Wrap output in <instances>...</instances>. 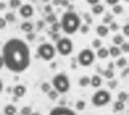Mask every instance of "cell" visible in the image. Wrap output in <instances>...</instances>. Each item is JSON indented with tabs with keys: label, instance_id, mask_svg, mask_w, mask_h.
I'll return each instance as SVG.
<instances>
[{
	"label": "cell",
	"instance_id": "ac0fdd59",
	"mask_svg": "<svg viewBox=\"0 0 129 115\" xmlns=\"http://www.w3.org/2000/svg\"><path fill=\"white\" fill-rule=\"evenodd\" d=\"M124 108H125V103L118 101V100L116 102H114V106H112V110L114 112H122Z\"/></svg>",
	"mask_w": 129,
	"mask_h": 115
},
{
	"label": "cell",
	"instance_id": "f546056e",
	"mask_svg": "<svg viewBox=\"0 0 129 115\" xmlns=\"http://www.w3.org/2000/svg\"><path fill=\"white\" fill-rule=\"evenodd\" d=\"M32 113V108L30 106H25L22 108L20 110V115H30Z\"/></svg>",
	"mask_w": 129,
	"mask_h": 115
},
{
	"label": "cell",
	"instance_id": "5bb4252c",
	"mask_svg": "<svg viewBox=\"0 0 129 115\" xmlns=\"http://www.w3.org/2000/svg\"><path fill=\"white\" fill-rule=\"evenodd\" d=\"M108 50H109V56L114 57V58L120 57L121 54H122V52H121V50H120V48H118V46H116V45H112L111 48H109Z\"/></svg>",
	"mask_w": 129,
	"mask_h": 115
},
{
	"label": "cell",
	"instance_id": "d6a6232c",
	"mask_svg": "<svg viewBox=\"0 0 129 115\" xmlns=\"http://www.w3.org/2000/svg\"><path fill=\"white\" fill-rule=\"evenodd\" d=\"M41 89H42V92H49V90L51 89V86L49 84V83L44 82V83H42Z\"/></svg>",
	"mask_w": 129,
	"mask_h": 115
},
{
	"label": "cell",
	"instance_id": "484cf974",
	"mask_svg": "<svg viewBox=\"0 0 129 115\" xmlns=\"http://www.w3.org/2000/svg\"><path fill=\"white\" fill-rule=\"evenodd\" d=\"M48 97H49V100L54 101V100H56V98L59 97V92H56V90H54V89H50V90L48 92Z\"/></svg>",
	"mask_w": 129,
	"mask_h": 115
},
{
	"label": "cell",
	"instance_id": "1f68e13d",
	"mask_svg": "<svg viewBox=\"0 0 129 115\" xmlns=\"http://www.w3.org/2000/svg\"><path fill=\"white\" fill-rule=\"evenodd\" d=\"M60 30H61V25L59 22H55V23L51 24V31L53 32H59Z\"/></svg>",
	"mask_w": 129,
	"mask_h": 115
},
{
	"label": "cell",
	"instance_id": "30bf717a",
	"mask_svg": "<svg viewBox=\"0 0 129 115\" xmlns=\"http://www.w3.org/2000/svg\"><path fill=\"white\" fill-rule=\"evenodd\" d=\"M12 92L16 97H23L25 94H26V88L23 84H17L14 86L13 89H12Z\"/></svg>",
	"mask_w": 129,
	"mask_h": 115
},
{
	"label": "cell",
	"instance_id": "d590c367",
	"mask_svg": "<svg viewBox=\"0 0 129 115\" xmlns=\"http://www.w3.org/2000/svg\"><path fill=\"white\" fill-rule=\"evenodd\" d=\"M117 30H118V25H117V23L111 22L110 26H109V31H117Z\"/></svg>",
	"mask_w": 129,
	"mask_h": 115
},
{
	"label": "cell",
	"instance_id": "7bdbcfd3",
	"mask_svg": "<svg viewBox=\"0 0 129 115\" xmlns=\"http://www.w3.org/2000/svg\"><path fill=\"white\" fill-rule=\"evenodd\" d=\"M26 39L28 40H34L35 39V33H32V32H29V33H26Z\"/></svg>",
	"mask_w": 129,
	"mask_h": 115
},
{
	"label": "cell",
	"instance_id": "91938a15",
	"mask_svg": "<svg viewBox=\"0 0 129 115\" xmlns=\"http://www.w3.org/2000/svg\"><path fill=\"white\" fill-rule=\"evenodd\" d=\"M124 1H125V2H128V1H129V0H124Z\"/></svg>",
	"mask_w": 129,
	"mask_h": 115
},
{
	"label": "cell",
	"instance_id": "11a10c76",
	"mask_svg": "<svg viewBox=\"0 0 129 115\" xmlns=\"http://www.w3.org/2000/svg\"><path fill=\"white\" fill-rule=\"evenodd\" d=\"M112 66H114V65H112V63H109V68H108V69L112 70Z\"/></svg>",
	"mask_w": 129,
	"mask_h": 115
},
{
	"label": "cell",
	"instance_id": "4316f807",
	"mask_svg": "<svg viewBox=\"0 0 129 115\" xmlns=\"http://www.w3.org/2000/svg\"><path fill=\"white\" fill-rule=\"evenodd\" d=\"M4 19L6 20V22H7V23H13L14 20H16V16H14L12 12H9V13L5 14Z\"/></svg>",
	"mask_w": 129,
	"mask_h": 115
},
{
	"label": "cell",
	"instance_id": "4dcf8cb0",
	"mask_svg": "<svg viewBox=\"0 0 129 115\" xmlns=\"http://www.w3.org/2000/svg\"><path fill=\"white\" fill-rule=\"evenodd\" d=\"M118 48H120L121 52H125V54H128V52H129V44L127 43V42H123V43H122Z\"/></svg>",
	"mask_w": 129,
	"mask_h": 115
},
{
	"label": "cell",
	"instance_id": "ee69618b",
	"mask_svg": "<svg viewBox=\"0 0 129 115\" xmlns=\"http://www.w3.org/2000/svg\"><path fill=\"white\" fill-rule=\"evenodd\" d=\"M105 1H106V4H108V5H110V6H114V5L118 4V1H120V0H105Z\"/></svg>",
	"mask_w": 129,
	"mask_h": 115
},
{
	"label": "cell",
	"instance_id": "60d3db41",
	"mask_svg": "<svg viewBox=\"0 0 129 115\" xmlns=\"http://www.w3.org/2000/svg\"><path fill=\"white\" fill-rule=\"evenodd\" d=\"M51 38H53V40H59L60 39V34H59V32H53V34H51Z\"/></svg>",
	"mask_w": 129,
	"mask_h": 115
},
{
	"label": "cell",
	"instance_id": "74e56055",
	"mask_svg": "<svg viewBox=\"0 0 129 115\" xmlns=\"http://www.w3.org/2000/svg\"><path fill=\"white\" fill-rule=\"evenodd\" d=\"M7 25V22L4 19V17H0V30H4Z\"/></svg>",
	"mask_w": 129,
	"mask_h": 115
},
{
	"label": "cell",
	"instance_id": "e575fe53",
	"mask_svg": "<svg viewBox=\"0 0 129 115\" xmlns=\"http://www.w3.org/2000/svg\"><path fill=\"white\" fill-rule=\"evenodd\" d=\"M92 46L94 48V49H99V48L102 46V40L101 39H93Z\"/></svg>",
	"mask_w": 129,
	"mask_h": 115
},
{
	"label": "cell",
	"instance_id": "7402d4cb",
	"mask_svg": "<svg viewBox=\"0 0 129 115\" xmlns=\"http://www.w3.org/2000/svg\"><path fill=\"white\" fill-rule=\"evenodd\" d=\"M103 76L108 80H112V78L115 77V72H114V70H110V69H106L103 71Z\"/></svg>",
	"mask_w": 129,
	"mask_h": 115
},
{
	"label": "cell",
	"instance_id": "277c9868",
	"mask_svg": "<svg viewBox=\"0 0 129 115\" xmlns=\"http://www.w3.org/2000/svg\"><path fill=\"white\" fill-rule=\"evenodd\" d=\"M111 101V94L105 89H98L91 97V102L94 107L106 106Z\"/></svg>",
	"mask_w": 129,
	"mask_h": 115
},
{
	"label": "cell",
	"instance_id": "9c48e42d",
	"mask_svg": "<svg viewBox=\"0 0 129 115\" xmlns=\"http://www.w3.org/2000/svg\"><path fill=\"white\" fill-rule=\"evenodd\" d=\"M49 115H77V114H75V112L72 110L71 108L59 106V107L53 108L50 110V113H49Z\"/></svg>",
	"mask_w": 129,
	"mask_h": 115
},
{
	"label": "cell",
	"instance_id": "ab89813d",
	"mask_svg": "<svg viewBox=\"0 0 129 115\" xmlns=\"http://www.w3.org/2000/svg\"><path fill=\"white\" fill-rule=\"evenodd\" d=\"M123 33H124V37H128L129 36V25L128 24H125L124 26H123Z\"/></svg>",
	"mask_w": 129,
	"mask_h": 115
},
{
	"label": "cell",
	"instance_id": "cb8c5ba5",
	"mask_svg": "<svg viewBox=\"0 0 129 115\" xmlns=\"http://www.w3.org/2000/svg\"><path fill=\"white\" fill-rule=\"evenodd\" d=\"M46 22H47V23H49V24H53V23H55V22H57L56 14H55V13H49V14H47Z\"/></svg>",
	"mask_w": 129,
	"mask_h": 115
},
{
	"label": "cell",
	"instance_id": "f907efd6",
	"mask_svg": "<svg viewBox=\"0 0 129 115\" xmlns=\"http://www.w3.org/2000/svg\"><path fill=\"white\" fill-rule=\"evenodd\" d=\"M4 68V62H3V58H1V56H0V70Z\"/></svg>",
	"mask_w": 129,
	"mask_h": 115
},
{
	"label": "cell",
	"instance_id": "bcb514c9",
	"mask_svg": "<svg viewBox=\"0 0 129 115\" xmlns=\"http://www.w3.org/2000/svg\"><path fill=\"white\" fill-rule=\"evenodd\" d=\"M121 76H122V77H124V78L128 77V69H127V68H124V71H122Z\"/></svg>",
	"mask_w": 129,
	"mask_h": 115
},
{
	"label": "cell",
	"instance_id": "f6af8a7d",
	"mask_svg": "<svg viewBox=\"0 0 129 115\" xmlns=\"http://www.w3.org/2000/svg\"><path fill=\"white\" fill-rule=\"evenodd\" d=\"M99 1L101 0H86V2L88 5H91V6H93V5H96V4H99Z\"/></svg>",
	"mask_w": 129,
	"mask_h": 115
},
{
	"label": "cell",
	"instance_id": "603a6c76",
	"mask_svg": "<svg viewBox=\"0 0 129 115\" xmlns=\"http://www.w3.org/2000/svg\"><path fill=\"white\" fill-rule=\"evenodd\" d=\"M117 100L121 102H123V103H125V102L128 101V92H121L120 94H118V96H117Z\"/></svg>",
	"mask_w": 129,
	"mask_h": 115
},
{
	"label": "cell",
	"instance_id": "2e32d148",
	"mask_svg": "<svg viewBox=\"0 0 129 115\" xmlns=\"http://www.w3.org/2000/svg\"><path fill=\"white\" fill-rule=\"evenodd\" d=\"M17 113V108L14 104H6L4 108V114L5 115H16Z\"/></svg>",
	"mask_w": 129,
	"mask_h": 115
},
{
	"label": "cell",
	"instance_id": "db71d44e",
	"mask_svg": "<svg viewBox=\"0 0 129 115\" xmlns=\"http://www.w3.org/2000/svg\"><path fill=\"white\" fill-rule=\"evenodd\" d=\"M43 26V22H38V28H41Z\"/></svg>",
	"mask_w": 129,
	"mask_h": 115
},
{
	"label": "cell",
	"instance_id": "f1b7e54d",
	"mask_svg": "<svg viewBox=\"0 0 129 115\" xmlns=\"http://www.w3.org/2000/svg\"><path fill=\"white\" fill-rule=\"evenodd\" d=\"M112 12H114V14H121L123 12V7H122L121 5L116 4L112 6Z\"/></svg>",
	"mask_w": 129,
	"mask_h": 115
},
{
	"label": "cell",
	"instance_id": "7dc6e473",
	"mask_svg": "<svg viewBox=\"0 0 129 115\" xmlns=\"http://www.w3.org/2000/svg\"><path fill=\"white\" fill-rule=\"evenodd\" d=\"M84 17H85V18H86V23H87V25H90V24L92 23V19L90 18V16H88V14H85V16H84Z\"/></svg>",
	"mask_w": 129,
	"mask_h": 115
},
{
	"label": "cell",
	"instance_id": "d6986e66",
	"mask_svg": "<svg viewBox=\"0 0 129 115\" xmlns=\"http://www.w3.org/2000/svg\"><path fill=\"white\" fill-rule=\"evenodd\" d=\"M79 86L81 88H86L90 86V77L88 76H81L79 78Z\"/></svg>",
	"mask_w": 129,
	"mask_h": 115
},
{
	"label": "cell",
	"instance_id": "7a4b0ae2",
	"mask_svg": "<svg viewBox=\"0 0 129 115\" xmlns=\"http://www.w3.org/2000/svg\"><path fill=\"white\" fill-rule=\"evenodd\" d=\"M60 25H61V30L63 31L66 34H74L77 32L81 25V19L75 12L68 11L66 13L62 14L60 20Z\"/></svg>",
	"mask_w": 129,
	"mask_h": 115
},
{
	"label": "cell",
	"instance_id": "52a82bcc",
	"mask_svg": "<svg viewBox=\"0 0 129 115\" xmlns=\"http://www.w3.org/2000/svg\"><path fill=\"white\" fill-rule=\"evenodd\" d=\"M96 56H94V52H93L91 49H83V50L79 52L78 55V63L79 65H81V66H90V65L93 64V62H94V58Z\"/></svg>",
	"mask_w": 129,
	"mask_h": 115
},
{
	"label": "cell",
	"instance_id": "6f0895ef",
	"mask_svg": "<svg viewBox=\"0 0 129 115\" xmlns=\"http://www.w3.org/2000/svg\"><path fill=\"white\" fill-rule=\"evenodd\" d=\"M6 90H7V92H12V89H11V88H7Z\"/></svg>",
	"mask_w": 129,
	"mask_h": 115
},
{
	"label": "cell",
	"instance_id": "8fae6325",
	"mask_svg": "<svg viewBox=\"0 0 129 115\" xmlns=\"http://www.w3.org/2000/svg\"><path fill=\"white\" fill-rule=\"evenodd\" d=\"M96 32L101 38H104V37H106V36L109 34V28H108L106 25H104V24L98 25L97 28H96Z\"/></svg>",
	"mask_w": 129,
	"mask_h": 115
},
{
	"label": "cell",
	"instance_id": "f5cc1de1",
	"mask_svg": "<svg viewBox=\"0 0 129 115\" xmlns=\"http://www.w3.org/2000/svg\"><path fill=\"white\" fill-rule=\"evenodd\" d=\"M53 5H55V6L60 5V0H54V1H53Z\"/></svg>",
	"mask_w": 129,
	"mask_h": 115
},
{
	"label": "cell",
	"instance_id": "e0dca14e",
	"mask_svg": "<svg viewBox=\"0 0 129 115\" xmlns=\"http://www.w3.org/2000/svg\"><path fill=\"white\" fill-rule=\"evenodd\" d=\"M91 11H92V13L94 14V16H99V14H102L104 12V6L102 4H96L92 6Z\"/></svg>",
	"mask_w": 129,
	"mask_h": 115
},
{
	"label": "cell",
	"instance_id": "83f0119b",
	"mask_svg": "<svg viewBox=\"0 0 129 115\" xmlns=\"http://www.w3.org/2000/svg\"><path fill=\"white\" fill-rule=\"evenodd\" d=\"M85 107H86V102L83 101V100H79V101H77V103H75V108H77L78 110H84Z\"/></svg>",
	"mask_w": 129,
	"mask_h": 115
},
{
	"label": "cell",
	"instance_id": "b9f144b4",
	"mask_svg": "<svg viewBox=\"0 0 129 115\" xmlns=\"http://www.w3.org/2000/svg\"><path fill=\"white\" fill-rule=\"evenodd\" d=\"M44 11H46V13L47 14H49V13H53V8H51V6L50 5H46V7H44Z\"/></svg>",
	"mask_w": 129,
	"mask_h": 115
},
{
	"label": "cell",
	"instance_id": "8d00e7d4",
	"mask_svg": "<svg viewBox=\"0 0 129 115\" xmlns=\"http://www.w3.org/2000/svg\"><path fill=\"white\" fill-rule=\"evenodd\" d=\"M111 22H112V17H111V14H106L105 17H104V19H103L104 25H105V24H110Z\"/></svg>",
	"mask_w": 129,
	"mask_h": 115
},
{
	"label": "cell",
	"instance_id": "816d5d0a",
	"mask_svg": "<svg viewBox=\"0 0 129 115\" xmlns=\"http://www.w3.org/2000/svg\"><path fill=\"white\" fill-rule=\"evenodd\" d=\"M5 7H6V5H5L4 2H0V11H3V10H5Z\"/></svg>",
	"mask_w": 129,
	"mask_h": 115
},
{
	"label": "cell",
	"instance_id": "44dd1931",
	"mask_svg": "<svg viewBox=\"0 0 129 115\" xmlns=\"http://www.w3.org/2000/svg\"><path fill=\"white\" fill-rule=\"evenodd\" d=\"M123 42H124V37L121 36V34H116L115 37L112 38V43H114V45H116V46H120Z\"/></svg>",
	"mask_w": 129,
	"mask_h": 115
},
{
	"label": "cell",
	"instance_id": "681fc988",
	"mask_svg": "<svg viewBox=\"0 0 129 115\" xmlns=\"http://www.w3.org/2000/svg\"><path fill=\"white\" fill-rule=\"evenodd\" d=\"M3 90H4V83H3V81L0 80V94L3 92Z\"/></svg>",
	"mask_w": 129,
	"mask_h": 115
},
{
	"label": "cell",
	"instance_id": "9a60e30c",
	"mask_svg": "<svg viewBox=\"0 0 129 115\" xmlns=\"http://www.w3.org/2000/svg\"><path fill=\"white\" fill-rule=\"evenodd\" d=\"M20 30L24 31L25 33L32 32V30H34V25H32V23L28 22V20H26V22H23L22 25H20Z\"/></svg>",
	"mask_w": 129,
	"mask_h": 115
},
{
	"label": "cell",
	"instance_id": "f35d334b",
	"mask_svg": "<svg viewBox=\"0 0 129 115\" xmlns=\"http://www.w3.org/2000/svg\"><path fill=\"white\" fill-rule=\"evenodd\" d=\"M108 84H109L110 89H115V88L117 87V81H116V80H114V81H112V80H110Z\"/></svg>",
	"mask_w": 129,
	"mask_h": 115
},
{
	"label": "cell",
	"instance_id": "680465c9",
	"mask_svg": "<svg viewBox=\"0 0 129 115\" xmlns=\"http://www.w3.org/2000/svg\"><path fill=\"white\" fill-rule=\"evenodd\" d=\"M41 1H43V2H46V4H48V2H49L50 0H41Z\"/></svg>",
	"mask_w": 129,
	"mask_h": 115
},
{
	"label": "cell",
	"instance_id": "9f6ffc18",
	"mask_svg": "<svg viewBox=\"0 0 129 115\" xmlns=\"http://www.w3.org/2000/svg\"><path fill=\"white\" fill-rule=\"evenodd\" d=\"M30 115H41V114H40V113H36V112H32Z\"/></svg>",
	"mask_w": 129,
	"mask_h": 115
},
{
	"label": "cell",
	"instance_id": "3957f363",
	"mask_svg": "<svg viewBox=\"0 0 129 115\" xmlns=\"http://www.w3.org/2000/svg\"><path fill=\"white\" fill-rule=\"evenodd\" d=\"M51 87L59 94H66L71 89V81L66 74H56L51 80Z\"/></svg>",
	"mask_w": 129,
	"mask_h": 115
},
{
	"label": "cell",
	"instance_id": "ffe728a7",
	"mask_svg": "<svg viewBox=\"0 0 129 115\" xmlns=\"http://www.w3.org/2000/svg\"><path fill=\"white\" fill-rule=\"evenodd\" d=\"M116 65L118 68H121V69H124V68H127V65H128V60L125 57H120L118 60H116Z\"/></svg>",
	"mask_w": 129,
	"mask_h": 115
},
{
	"label": "cell",
	"instance_id": "836d02e7",
	"mask_svg": "<svg viewBox=\"0 0 129 115\" xmlns=\"http://www.w3.org/2000/svg\"><path fill=\"white\" fill-rule=\"evenodd\" d=\"M79 30H80V32L83 33V34H86V33H88V30H90V28H88L87 24H86V25H80Z\"/></svg>",
	"mask_w": 129,
	"mask_h": 115
},
{
	"label": "cell",
	"instance_id": "6da1fadb",
	"mask_svg": "<svg viewBox=\"0 0 129 115\" xmlns=\"http://www.w3.org/2000/svg\"><path fill=\"white\" fill-rule=\"evenodd\" d=\"M1 58L4 66L13 74H22L31 64V52L28 44L19 38H10L5 42Z\"/></svg>",
	"mask_w": 129,
	"mask_h": 115
},
{
	"label": "cell",
	"instance_id": "c3c4849f",
	"mask_svg": "<svg viewBox=\"0 0 129 115\" xmlns=\"http://www.w3.org/2000/svg\"><path fill=\"white\" fill-rule=\"evenodd\" d=\"M61 6H68V0H60Z\"/></svg>",
	"mask_w": 129,
	"mask_h": 115
},
{
	"label": "cell",
	"instance_id": "ba28073f",
	"mask_svg": "<svg viewBox=\"0 0 129 115\" xmlns=\"http://www.w3.org/2000/svg\"><path fill=\"white\" fill-rule=\"evenodd\" d=\"M19 14L24 19L31 18L32 16H34V7H32V5H30V4L20 5V7H19Z\"/></svg>",
	"mask_w": 129,
	"mask_h": 115
},
{
	"label": "cell",
	"instance_id": "7c38bea8",
	"mask_svg": "<svg viewBox=\"0 0 129 115\" xmlns=\"http://www.w3.org/2000/svg\"><path fill=\"white\" fill-rule=\"evenodd\" d=\"M90 86L93 88H99L102 86V77L99 75H93L90 77Z\"/></svg>",
	"mask_w": 129,
	"mask_h": 115
},
{
	"label": "cell",
	"instance_id": "d4e9b609",
	"mask_svg": "<svg viewBox=\"0 0 129 115\" xmlns=\"http://www.w3.org/2000/svg\"><path fill=\"white\" fill-rule=\"evenodd\" d=\"M9 5L11 8H18V7H20V5H22V0H10Z\"/></svg>",
	"mask_w": 129,
	"mask_h": 115
},
{
	"label": "cell",
	"instance_id": "5b68a950",
	"mask_svg": "<svg viewBox=\"0 0 129 115\" xmlns=\"http://www.w3.org/2000/svg\"><path fill=\"white\" fill-rule=\"evenodd\" d=\"M55 46L50 43H42L37 48V55L43 60H51L55 56Z\"/></svg>",
	"mask_w": 129,
	"mask_h": 115
},
{
	"label": "cell",
	"instance_id": "8992f818",
	"mask_svg": "<svg viewBox=\"0 0 129 115\" xmlns=\"http://www.w3.org/2000/svg\"><path fill=\"white\" fill-rule=\"evenodd\" d=\"M55 51H57L61 56H69L73 52V42L67 37L60 38L56 40Z\"/></svg>",
	"mask_w": 129,
	"mask_h": 115
},
{
	"label": "cell",
	"instance_id": "4fadbf2b",
	"mask_svg": "<svg viewBox=\"0 0 129 115\" xmlns=\"http://www.w3.org/2000/svg\"><path fill=\"white\" fill-rule=\"evenodd\" d=\"M96 56L99 58V60H105V58H108V57H109V50H108L106 48L101 46L99 49H97Z\"/></svg>",
	"mask_w": 129,
	"mask_h": 115
}]
</instances>
